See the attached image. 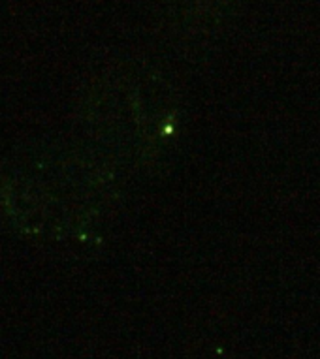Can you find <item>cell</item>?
Here are the masks:
<instances>
[{
  "mask_svg": "<svg viewBox=\"0 0 320 359\" xmlns=\"http://www.w3.org/2000/svg\"><path fill=\"white\" fill-rule=\"evenodd\" d=\"M168 13L183 27H206L225 18L237 0H164Z\"/></svg>",
  "mask_w": 320,
  "mask_h": 359,
  "instance_id": "2",
  "label": "cell"
},
{
  "mask_svg": "<svg viewBox=\"0 0 320 359\" xmlns=\"http://www.w3.org/2000/svg\"><path fill=\"white\" fill-rule=\"evenodd\" d=\"M117 90V140L140 164H154L170 149L179 121L172 83L145 68L123 76Z\"/></svg>",
  "mask_w": 320,
  "mask_h": 359,
  "instance_id": "1",
  "label": "cell"
}]
</instances>
